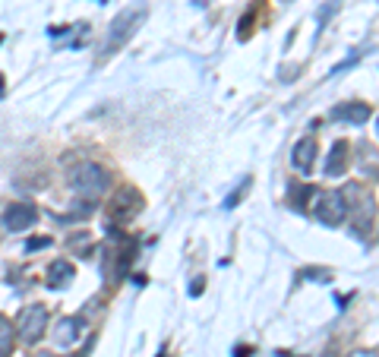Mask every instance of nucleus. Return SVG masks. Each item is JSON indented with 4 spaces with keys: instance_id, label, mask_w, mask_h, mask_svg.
Listing matches in <instances>:
<instances>
[{
    "instance_id": "f257e3e1",
    "label": "nucleus",
    "mask_w": 379,
    "mask_h": 357,
    "mask_svg": "<svg viewBox=\"0 0 379 357\" xmlns=\"http://www.w3.org/2000/svg\"><path fill=\"white\" fill-rule=\"evenodd\" d=\"M107 187H111V174L95 161H83L70 171V190L79 193L83 199H98L101 193H107Z\"/></svg>"
},
{
    "instance_id": "f03ea898",
    "label": "nucleus",
    "mask_w": 379,
    "mask_h": 357,
    "mask_svg": "<svg viewBox=\"0 0 379 357\" xmlns=\"http://www.w3.org/2000/svg\"><path fill=\"white\" fill-rule=\"evenodd\" d=\"M313 203H316V206H313L316 221H322L326 228L342 225L344 215H348V197H344L342 190H326V193L316 190V193H313Z\"/></svg>"
},
{
    "instance_id": "7ed1b4c3",
    "label": "nucleus",
    "mask_w": 379,
    "mask_h": 357,
    "mask_svg": "<svg viewBox=\"0 0 379 357\" xmlns=\"http://www.w3.org/2000/svg\"><path fill=\"white\" fill-rule=\"evenodd\" d=\"M139 23H142V10H124L117 19H114V25H111V35H107V45H105V54H114V51H120L127 42H130L133 35H136V29H139Z\"/></svg>"
},
{
    "instance_id": "20e7f679",
    "label": "nucleus",
    "mask_w": 379,
    "mask_h": 357,
    "mask_svg": "<svg viewBox=\"0 0 379 357\" xmlns=\"http://www.w3.org/2000/svg\"><path fill=\"white\" fill-rule=\"evenodd\" d=\"M45 326H47V310L42 304L25 307L23 313L16 316V332L25 345H35V341L45 335Z\"/></svg>"
},
{
    "instance_id": "39448f33",
    "label": "nucleus",
    "mask_w": 379,
    "mask_h": 357,
    "mask_svg": "<svg viewBox=\"0 0 379 357\" xmlns=\"http://www.w3.org/2000/svg\"><path fill=\"white\" fill-rule=\"evenodd\" d=\"M142 209V193L136 187H124V190L114 193V203H111V221H127L133 218Z\"/></svg>"
},
{
    "instance_id": "423d86ee",
    "label": "nucleus",
    "mask_w": 379,
    "mask_h": 357,
    "mask_svg": "<svg viewBox=\"0 0 379 357\" xmlns=\"http://www.w3.org/2000/svg\"><path fill=\"white\" fill-rule=\"evenodd\" d=\"M38 218V209L32 203H10L4 209V228L6 231H25Z\"/></svg>"
},
{
    "instance_id": "0eeeda50",
    "label": "nucleus",
    "mask_w": 379,
    "mask_h": 357,
    "mask_svg": "<svg viewBox=\"0 0 379 357\" xmlns=\"http://www.w3.org/2000/svg\"><path fill=\"white\" fill-rule=\"evenodd\" d=\"M332 117L344 120V124H367V120L373 117V107L367 102H348V105L332 107Z\"/></svg>"
},
{
    "instance_id": "6e6552de",
    "label": "nucleus",
    "mask_w": 379,
    "mask_h": 357,
    "mask_svg": "<svg viewBox=\"0 0 379 357\" xmlns=\"http://www.w3.org/2000/svg\"><path fill=\"white\" fill-rule=\"evenodd\" d=\"M83 329H86V316H64L60 326H57V332H54V339H57V345L70 348L73 341H79Z\"/></svg>"
},
{
    "instance_id": "1a4fd4ad",
    "label": "nucleus",
    "mask_w": 379,
    "mask_h": 357,
    "mask_svg": "<svg viewBox=\"0 0 379 357\" xmlns=\"http://www.w3.org/2000/svg\"><path fill=\"white\" fill-rule=\"evenodd\" d=\"M313 161H316V136H303L301 143L294 146V152H291V165H294L297 171L310 174Z\"/></svg>"
},
{
    "instance_id": "9d476101",
    "label": "nucleus",
    "mask_w": 379,
    "mask_h": 357,
    "mask_svg": "<svg viewBox=\"0 0 379 357\" xmlns=\"http://www.w3.org/2000/svg\"><path fill=\"white\" fill-rule=\"evenodd\" d=\"M73 266L66 259H57V262H51V269H47V288H64V285H70L73 281Z\"/></svg>"
},
{
    "instance_id": "9b49d317",
    "label": "nucleus",
    "mask_w": 379,
    "mask_h": 357,
    "mask_svg": "<svg viewBox=\"0 0 379 357\" xmlns=\"http://www.w3.org/2000/svg\"><path fill=\"white\" fill-rule=\"evenodd\" d=\"M348 168V143H335L326 161V177H338Z\"/></svg>"
},
{
    "instance_id": "f8f14e48",
    "label": "nucleus",
    "mask_w": 379,
    "mask_h": 357,
    "mask_svg": "<svg viewBox=\"0 0 379 357\" xmlns=\"http://www.w3.org/2000/svg\"><path fill=\"white\" fill-rule=\"evenodd\" d=\"M313 187L310 184H294L291 187V193H288V206H294L297 212H303V209H307V203L310 199H313Z\"/></svg>"
},
{
    "instance_id": "ddd939ff",
    "label": "nucleus",
    "mask_w": 379,
    "mask_h": 357,
    "mask_svg": "<svg viewBox=\"0 0 379 357\" xmlns=\"http://www.w3.org/2000/svg\"><path fill=\"white\" fill-rule=\"evenodd\" d=\"M13 351V322L0 316V357H10Z\"/></svg>"
},
{
    "instance_id": "4468645a",
    "label": "nucleus",
    "mask_w": 379,
    "mask_h": 357,
    "mask_svg": "<svg viewBox=\"0 0 379 357\" xmlns=\"http://www.w3.org/2000/svg\"><path fill=\"white\" fill-rule=\"evenodd\" d=\"M303 275H307V279H313V281H329L332 279L329 269H303Z\"/></svg>"
},
{
    "instance_id": "2eb2a0df",
    "label": "nucleus",
    "mask_w": 379,
    "mask_h": 357,
    "mask_svg": "<svg viewBox=\"0 0 379 357\" xmlns=\"http://www.w3.org/2000/svg\"><path fill=\"white\" fill-rule=\"evenodd\" d=\"M45 247H51V238H32L29 244H25V250H45Z\"/></svg>"
},
{
    "instance_id": "dca6fc26",
    "label": "nucleus",
    "mask_w": 379,
    "mask_h": 357,
    "mask_svg": "<svg viewBox=\"0 0 379 357\" xmlns=\"http://www.w3.org/2000/svg\"><path fill=\"white\" fill-rule=\"evenodd\" d=\"M247 187H250V180H243V187H240L237 193H231V197H228V203H225V206H228V209H234V206H237V199L243 197V190H247Z\"/></svg>"
},
{
    "instance_id": "f3484780",
    "label": "nucleus",
    "mask_w": 379,
    "mask_h": 357,
    "mask_svg": "<svg viewBox=\"0 0 379 357\" xmlns=\"http://www.w3.org/2000/svg\"><path fill=\"white\" fill-rule=\"evenodd\" d=\"M202 288H206V285H202V279H199V281H193V288H190V294H193V298H199V294H202Z\"/></svg>"
},
{
    "instance_id": "a211bd4d",
    "label": "nucleus",
    "mask_w": 379,
    "mask_h": 357,
    "mask_svg": "<svg viewBox=\"0 0 379 357\" xmlns=\"http://www.w3.org/2000/svg\"><path fill=\"white\" fill-rule=\"evenodd\" d=\"M250 354H253V348H250V345H243V348H237V351H234V357H250Z\"/></svg>"
},
{
    "instance_id": "6ab92c4d",
    "label": "nucleus",
    "mask_w": 379,
    "mask_h": 357,
    "mask_svg": "<svg viewBox=\"0 0 379 357\" xmlns=\"http://www.w3.org/2000/svg\"><path fill=\"white\" fill-rule=\"evenodd\" d=\"M351 357H376V351H354Z\"/></svg>"
},
{
    "instance_id": "aec40b11",
    "label": "nucleus",
    "mask_w": 379,
    "mask_h": 357,
    "mask_svg": "<svg viewBox=\"0 0 379 357\" xmlns=\"http://www.w3.org/2000/svg\"><path fill=\"white\" fill-rule=\"evenodd\" d=\"M35 357H57V354H51V351H38Z\"/></svg>"
},
{
    "instance_id": "412c9836",
    "label": "nucleus",
    "mask_w": 379,
    "mask_h": 357,
    "mask_svg": "<svg viewBox=\"0 0 379 357\" xmlns=\"http://www.w3.org/2000/svg\"><path fill=\"white\" fill-rule=\"evenodd\" d=\"M0 95H4V79H0Z\"/></svg>"
},
{
    "instance_id": "4be33fe9",
    "label": "nucleus",
    "mask_w": 379,
    "mask_h": 357,
    "mask_svg": "<svg viewBox=\"0 0 379 357\" xmlns=\"http://www.w3.org/2000/svg\"><path fill=\"white\" fill-rule=\"evenodd\" d=\"M322 357H335V354H322Z\"/></svg>"
}]
</instances>
